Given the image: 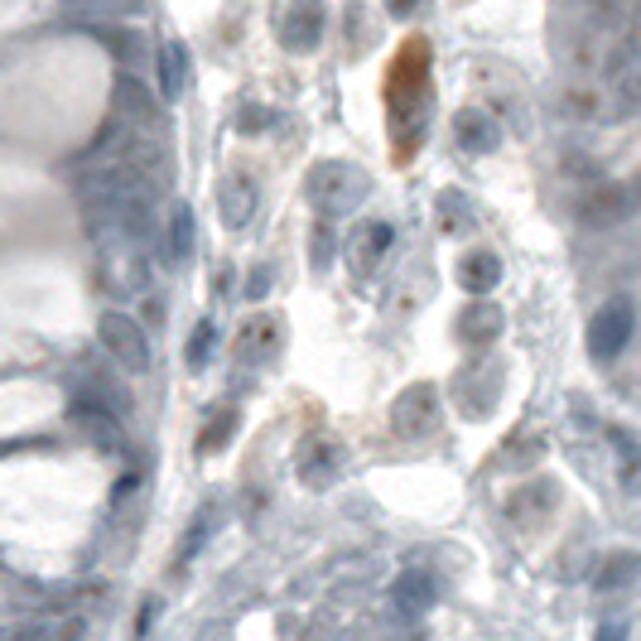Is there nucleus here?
<instances>
[{"label":"nucleus","instance_id":"nucleus-1","mask_svg":"<svg viewBox=\"0 0 641 641\" xmlns=\"http://www.w3.org/2000/svg\"><path fill=\"white\" fill-rule=\"evenodd\" d=\"M372 179L362 174L357 165H343V159H328L309 174V203L324 217H338V213H353L362 198H367Z\"/></svg>","mask_w":641,"mask_h":641},{"label":"nucleus","instance_id":"nucleus-2","mask_svg":"<svg viewBox=\"0 0 641 641\" xmlns=\"http://www.w3.org/2000/svg\"><path fill=\"white\" fill-rule=\"evenodd\" d=\"M97 343H101V353H107L116 367L130 372V376L150 372V362H155L145 328H140L130 314H121V309H107V314L97 318Z\"/></svg>","mask_w":641,"mask_h":641},{"label":"nucleus","instance_id":"nucleus-3","mask_svg":"<svg viewBox=\"0 0 641 641\" xmlns=\"http://www.w3.org/2000/svg\"><path fill=\"white\" fill-rule=\"evenodd\" d=\"M111 111H116L111 121H121L126 130H136V136H165V107H159V97L136 78V72H116Z\"/></svg>","mask_w":641,"mask_h":641},{"label":"nucleus","instance_id":"nucleus-4","mask_svg":"<svg viewBox=\"0 0 641 641\" xmlns=\"http://www.w3.org/2000/svg\"><path fill=\"white\" fill-rule=\"evenodd\" d=\"M440 391H434L430 382H415L405 386L396 405H391V430L401 434V440H430L434 430H440Z\"/></svg>","mask_w":641,"mask_h":641},{"label":"nucleus","instance_id":"nucleus-5","mask_svg":"<svg viewBox=\"0 0 641 641\" xmlns=\"http://www.w3.org/2000/svg\"><path fill=\"white\" fill-rule=\"evenodd\" d=\"M632 328H637L632 304H628V299H608L603 309L589 318V357H593V362L622 357V347L632 343Z\"/></svg>","mask_w":641,"mask_h":641},{"label":"nucleus","instance_id":"nucleus-6","mask_svg":"<svg viewBox=\"0 0 641 641\" xmlns=\"http://www.w3.org/2000/svg\"><path fill=\"white\" fill-rule=\"evenodd\" d=\"M391 241H396V227H391V223H362L353 237H347L343 256H347V266L367 280V275L391 256Z\"/></svg>","mask_w":641,"mask_h":641},{"label":"nucleus","instance_id":"nucleus-7","mask_svg":"<svg viewBox=\"0 0 641 641\" xmlns=\"http://www.w3.org/2000/svg\"><path fill=\"white\" fill-rule=\"evenodd\" d=\"M324 24H328V14L318 0H289V10H285V20H280V39H285V49H314L318 39H324Z\"/></svg>","mask_w":641,"mask_h":641},{"label":"nucleus","instance_id":"nucleus-8","mask_svg":"<svg viewBox=\"0 0 641 641\" xmlns=\"http://www.w3.org/2000/svg\"><path fill=\"white\" fill-rule=\"evenodd\" d=\"M256 203H260V194H256V184L246 179V174H237V169L223 174V184H217V217H223V227L241 231L246 223H252Z\"/></svg>","mask_w":641,"mask_h":641},{"label":"nucleus","instance_id":"nucleus-9","mask_svg":"<svg viewBox=\"0 0 641 641\" xmlns=\"http://www.w3.org/2000/svg\"><path fill=\"white\" fill-rule=\"evenodd\" d=\"M295 469H299V477L309 487H328L333 477H338V469H343V448L328 444V440H304L299 454H295Z\"/></svg>","mask_w":641,"mask_h":641},{"label":"nucleus","instance_id":"nucleus-10","mask_svg":"<svg viewBox=\"0 0 641 641\" xmlns=\"http://www.w3.org/2000/svg\"><path fill=\"white\" fill-rule=\"evenodd\" d=\"M72 420L92 434V444H101V448H121L126 440H121V425H116V415L107 411V401H97V396H82L72 401Z\"/></svg>","mask_w":641,"mask_h":641},{"label":"nucleus","instance_id":"nucleus-11","mask_svg":"<svg viewBox=\"0 0 641 641\" xmlns=\"http://www.w3.org/2000/svg\"><path fill=\"white\" fill-rule=\"evenodd\" d=\"M454 140L463 145L469 155H487V150H497L502 145V130H497V121H492L487 111H458L454 116Z\"/></svg>","mask_w":641,"mask_h":641},{"label":"nucleus","instance_id":"nucleus-12","mask_svg":"<svg viewBox=\"0 0 641 641\" xmlns=\"http://www.w3.org/2000/svg\"><path fill=\"white\" fill-rule=\"evenodd\" d=\"M454 333H458L463 347H487V343L502 333V309H497V304H483V299H477V304H469V309L458 314Z\"/></svg>","mask_w":641,"mask_h":641},{"label":"nucleus","instance_id":"nucleus-13","mask_svg":"<svg viewBox=\"0 0 641 641\" xmlns=\"http://www.w3.org/2000/svg\"><path fill=\"white\" fill-rule=\"evenodd\" d=\"M391 599H396V613L401 618H425L434 608V579L425 570H405L396 579V589H391Z\"/></svg>","mask_w":641,"mask_h":641},{"label":"nucleus","instance_id":"nucleus-14","mask_svg":"<svg viewBox=\"0 0 641 641\" xmlns=\"http://www.w3.org/2000/svg\"><path fill=\"white\" fill-rule=\"evenodd\" d=\"M188 92V53L184 43H159V97L165 101H179Z\"/></svg>","mask_w":641,"mask_h":641},{"label":"nucleus","instance_id":"nucleus-15","mask_svg":"<svg viewBox=\"0 0 641 641\" xmlns=\"http://www.w3.org/2000/svg\"><path fill=\"white\" fill-rule=\"evenodd\" d=\"M194 237H198V223H194V208L188 203H174L169 208V227H165V252L174 266H184L194 256Z\"/></svg>","mask_w":641,"mask_h":641},{"label":"nucleus","instance_id":"nucleus-16","mask_svg":"<svg viewBox=\"0 0 641 641\" xmlns=\"http://www.w3.org/2000/svg\"><path fill=\"white\" fill-rule=\"evenodd\" d=\"M497 280H502V260L492 252H469L458 260V285L469 295H487V289H497Z\"/></svg>","mask_w":641,"mask_h":641},{"label":"nucleus","instance_id":"nucleus-17","mask_svg":"<svg viewBox=\"0 0 641 641\" xmlns=\"http://www.w3.org/2000/svg\"><path fill=\"white\" fill-rule=\"evenodd\" d=\"M275 343H280V324H275L270 314H260V318H246V328H241V338H237V357L275 353Z\"/></svg>","mask_w":641,"mask_h":641},{"label":"nucleus","instance_id":"nucleus-18","mask_svg":"<svg viewBox=\"0 0 641 641\" xmlns=\"http://www.w3.org/2000/svg\"><path fill=\"white\" fill-rule=\"evenodd\" d=\"M68 14H92V20H130L145 10V0H58Z\"/></svg>","mask_w":641,"mask_h":641},{"label":"nucleus","instance_id":"nucleus-19","mask_svg":"<svg viewBox=\"0 0 641 641\" xmlns=\"http://www.w3.org/2000/svg\"><path fill=\"white\" fill-rule=\"evenodd\" d=\"M231 430H237V411H223V415H213L208 425H203V434H198V454L208 458V454H217V448H227Z\"/></svg>","mask_w":641,"mask_h":641},{"label":"nucleus","instance_id":"nucleus-20","mask_svg":"<svg viewBox=\"0 0 641 641\" xmlns=\"http://www.w3.org/2000/svg\"><path fill=\"white\" fill-rule=\"evenodd\" d=\"M632 574H637V560L632 555H613L599 570V593H618V589H628L632 584Z\"/></svg>","mask_w":641,"mask_h":641},{"label":"nucleus","instance_id":"nucleus-21","mask_svg":"<svg viewBox=\"0 0 641 641\" xmlns=\"http://www.w3.org/2000/svg\"><path fill=\"white\" fill-rule=\"evenodd\" d=\"M208 531H213V506H203V512L194 516V531H188V541H179V560H184V564L203 550V541H208Z\"/></svg>","mask_w":641,"mask_h":641},{"label":"nucleus","instance_id":"nucleus-22","mask_svg":"<svg viewBox=\"0 0 641 641\" xmlns=\"http://www.w3.org/2000/svg\"><path fill=\"white\" fill-rule=\"evenodd\" d=\"M213 338H217V328H213V324H198V333H194V343H188V367H194V372H203V367H208V353H213Z\"/></svg>","mask_w":641,"mask_h":641},{"label":"nucleus","instance_id":"nucleus-23","mask_svg":"<svg viewBox=\"0 0 641 641\" xmlns=\"http://www.w3.org/2000/svg\"><path fill=\"white\" fill-rule=\"evenodd\" d=\"M440 213H444V227H463V223H469V198H463V194H444L440 198Z\"/></svg>","mask_w":641,"mask_h":641},{"label":"nucleus","instance_id":"nucleus-24","mask_svg":"<svg viewBox=\"0 0 641 641\" xmlns=\"http://www.w3.org/2000/svg\"><path fill=\"white\" fill-rule=\"evenodd\" d=\"M266 289H270V270H252V285H246V295L260 299V295H266Z\"/></svg>","mask_w":641,"mask_h":641},{"label":"nucleus","instance_id":"nucleus-25","mask_svg":"<svg viewBox=\"0 0 641 641\" xmlns=\"http://www.w3.org/2000/svg\"><path fill=\"white\" fill-rule=\"evenodd\" d=\"M155 618H159V603H150V608H140V618H136V637H145L155 628Z\"/></svg>","mask_w":641,"mask_h":641},{"label":"nucleus","instance_id":"nucleus-26","mask_svg":"<svg viewBox=\"0 0 641 641\" xmlns=\"http://www.w3.org/2000/svg\"><path fill=\"white\" fill-rule=\"evenodd\" d=\"M593 641H628V628H622V622H603Z\"/></svg>","mask_w":641,"mask_h":641},{"label":"nucleus","instance_id":"nucleus-27","mask_svg":"<svg viewBox=\"0 0 641 641\" xmlns=\"http://www.w3.org/2000/svg\"><path fill=\"white\" fill-rule=\"evenodd\" d=\"M10 641H49V628H43V622H34V628H20Z\"/></svg>","mask_w":641,"mask_h":641},{"label":"nucleus","instance_id":"nucleus-28","mask_svg":"<svg viewBox=\"0 0 641 641\" xmlns=\"http://www.w3.org/2000/svg\"><path fill=\"white\" fill-rule=\"evenodd\" d=\"M386 10L391 14H411V10H420V0H386Z\"/></svg>","mask_w":641,"mask_h":641},{"label":"nucleus","instance_id":"nucleus-29","mask_svg":"<svg viewBox=\"0 0 641 641\" xmlns=\"http://www.w3.org/2000/svg\"><path fill=\"white\" fill-rule=\"evenodd\" d=\"M338 641H362V637H338Z\"/></svg>","mask_w":641,"mask_h":641}]
</instances>
